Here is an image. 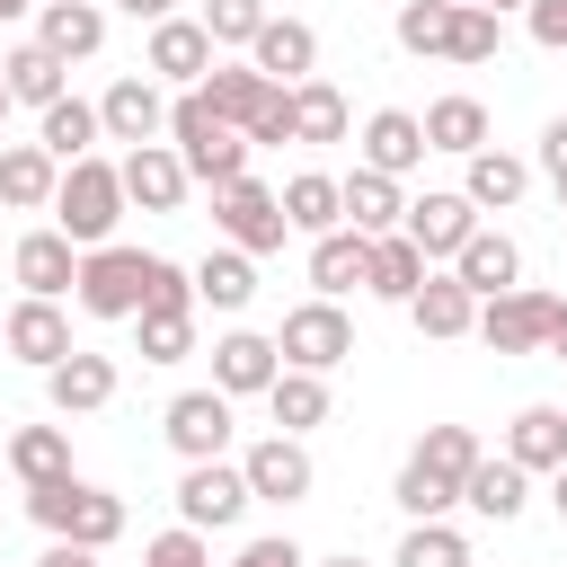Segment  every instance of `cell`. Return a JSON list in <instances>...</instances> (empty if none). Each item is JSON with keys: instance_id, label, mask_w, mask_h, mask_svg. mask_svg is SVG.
Returning <instances> with one entry per match:
<instances>
[{"instance_id": "cell-1", "label": "cell", "mask_w": 567, "mask_h": 567, "mask_svg": "<svg viewBox=\"0 0 567 567\" xmlns=\"http://www.w3.org/2000/svg\"><path fill=\"white\" fill-rule=\"evenodd\" d=\"M478 452H487V443H478L470 425H425V434H416V452L399 461V487H390V496H399V514H408V523L452 514V505H461V478L478 470Z\"/></svg>"}, {"instance_id": "cell-2", "label": "cell", "mask_w": 567, "mask_h": 567, "mask_svg": "<svg viewBox=\"0 0 567 567\" xmlns=\"http://www.w3.org/2000/svg\"><path fill=\"white\" fill-rule=\"evenodd\" d=\"M159 142L186 159L195 186H230V177H248V151H257L239 124H221V115L204 106V89H177V97H168V133H159Z\"/></svg>"}, {"instance_id": "cell-3", "label": "cell", "mask_w": 567, "mask_h": 567, "mask_svg": "<svg viewBox=\"0 0 567 567\" xmlns=\"http://www.w3.org/2000/svg\"><path fill=\"white\" fill-rule=\"evenodd\" d=\"M27 514H35V532H44V540H80V549L124 540V496H115V487H89L80 470H71V478L27 487Z\"/></svg>"}, {"instance_id": "cell-4", "label": "cell", "mask_w": 567, "mask_h": 567, "mask_svg": "<svg viewBox=\"0 0 567 567\" xmlns=\"http://www.w3.org/2000/svg\"><path fill=\"white\" fill-rule=\"evenodd\" d=\"M133 204H124V177H115V159H71L62 168V186H53V230L71 239V248H106L115 239V221H124Z\"/></svg>"}, {"instance_id": "cell-5", "label": "cell", "mask_w": 567, "mask_h": 567, "mask_svg": "<svg viewBox=\"0 0 567 567\" xmlns=\"http://www.w3.org/2000/svg\"><path fill=\"white\" fill-rule=\"evenodd\" d=\"M558 310H567L558 292H540V284H505V292L478 301V328H470V337H487V354H549Z\"/></svg>"}, {"instance_id": "cell-6", "label": "cell", "mask_w": 567, "mask_h": 567, "mask_svg": "<svg viewBox=\"0 0 567 567\" xmlns=\"http://www.w3.org/2000/svg\"><path fill=\"white\" fill-rule=\"evenodd\" d=\"M142 275H151V248H124V239L80 248V284H71V301H80L89 319H133V310H142Z\"/></svg>"}, {"instance_id": "cell-7", "label": "cell", "mask_w": 567, "mask_h": 567, "mask_svg": "<svg viewBox=\"0 0 567 567\" xmlns=\"http://www.w3.org/2000/svg\"><path fill=\"white\" fill-rule=\"evenodd\" d=\"M213 230H221L230 248H248V257H275V248L292 239V221H284V195H275V186H257V177H230V186H213Z\"/></svg>"}, {"instance_id": "cell-8", "label": "cell", "mask_w": 567, "mask_h": 567, "mask_svg": "<svg viewBox=\"0 0 567 567\" xmlns=\"http://www.w3.org/2000/svg\"><path fill=\"white\" fill-rule=\"evenodd\" d=\"M275 354L292 363V372H337L346 354H354V319L337 310V301H292L284 310V328H275Z\"/></svg>"}, {"instance_id": "cell-9", "label": "cell", "mask_w": 567, "mask_h": 567, "mask_svg": "<svg viewBox=\"0 0 567 567\" xmlns=\"http://www.w3.org/2000/svg\"><path fill=\"white\" fill-rule=\"evenodd\" d=\"M239 478H248L257 505H301V496L319 487V461H310L301 434H257V443L239 452Z\"/></svg>"}, {"instance_id": "cell-10", "label": "cell", "mask_w": 567, "mask_h": 567, "mask_svg": "<svg viewBox=\"0 0 567 567\" xmlns=\"http://www.w3.org/2000/svg\"><path fill=\"white\" fill-rule=\"evenodd\" d=\"M248 505H257V496H248V478H239V461H230V452H221V461H186V470H177V523H195V532H230Z\"/></svg>"}, {"instance_id": "cell-11", "label": "cell", "mask_w": 567, "mask_h": 567, "mask_svg": "<svg viewBox=\"0 0 567 567\" xmlns=\"http://www.w3.org/2000/svg\"><path fill=\"white\" fill-rule=\"evenodd\" d=\"M230 408H239V399H221V390H177V399L159 408L168 452H177V461H221V452H230Z\"/></svg>"}, {"instance_id": "cell-12", "label": "cell", "mask_w": 567, "mask_h": 567, "mask_svg": "<svg viewBox=\"0 0 567 567\" xmlns=\"http://www.w3.org/2000/svg\"><path fill=\"white\" fill-rule=\"evenodd\" d=\"M399 230H408V239L425 248V266H434V257L452 266V257H461V239L478 230V204H470L461 186H425V195H408V213H399Z\"/></svg>"}, {"instance_id": "cell-13", "label": "cell", "mask_w": 567, "mask_h": 567, "mask_svg": "<svg viewBox=\"0 0 567 567\" xmlns=\"http://www.w3.org/2000/svg\"><path fill=\"white\" fill-rule=\"evenodd\" d=\"M97 133L124 142V151H133V142H159V133H168V89H159L151 71H124V80L97 97Z\"/></svg>"}, {"instance_id": "cell-14", "label": "cell", "mask_w": 567, "mask_h": 567, "mask_svg": "<svg viewBox=\"0 0 567 567\" xmlns=\"http://www.w3.org/2000/svg\"><path fill=\"white\" fill-rule=\"evenodd\" d=\"M213 62H221V53H213L204 18H159V27H151V44H142V71H151L159 89H195Z\"/></svg>"}, {"instance_id": "cell-15", "label": "cell", "mask_w": 567, "mask_h": 567, "mask_svg": "<svg viewBox=\"0 0 567 567\" xmlns=\"http://www.w3.org/2000/svg\"><path fill=\"white\" fill-rule=\"evenodd\" d=\"M115 177H124V204H133V213H177L186 186H195L186 159H177L168 142H133V151L115 159Z\"/></svg>"}, {"instance_id": "cell-16", "label": "cell", "mask_w": 567, "mask_h": 567, "mask_svg": "<svg viewBox=\"0 0 567 567\" xmlns=\"http://www.w3.org/2000/svg\"><path fill=\"white\" fill-rule=\"evenodd\" d=\"M0 346H9V354H18L27 372H53V363L71 354V310H62V301H35V292H27L18 310H0Z\"/></svg>"}, {"instance_id": "cell-17", "label": "cell", "mask_w": 567, "mask_h": 567, "mask_svg": "<svg viewBox=\"0 0 567 567\" xmlns=\"http://www.w3.org/2000/svg\"><path fill=\"white\" fill-rule=\"evenodd\" d=\"M115 399V354H89V346H71L53 372H44V408L71 425V416H97Z\"/></svg>"}, {"instance_id": "cell-18", "label": "cell", "mask_w": 567, "mask_h": 567, "mask_svg": "<svg viewBox=\"0 0 567 567\" xmlns=\"http://www.w3.org/2000/svg\"><path fill=\"white\" fill-rule=\"evenodd\" d=\"M248 62H257L275 89L310 80V71H319V27H310V18H275V9H266V27L248 35Z\"/></svg>"}, {"instance_id": "cell-19", "label": "cell", "mask_w": 567, "mask_h": 567, "mask_svg": "<svg viewBox=\"0 0 567 567\" xmlns=\"http://www.w3.org/2000/svg\"><path fill=\"white\" fill-rule=\"evenodd\" d=\"M408 319H416V337L452 346V337H470V328H478V292H470V284H461L452 266H443V275L425 266V284L408 292Z\"/></svg>"}, {"instance_id": "cell-20", "label": "cell", "mask_w": 567, "mask_h": 567, "mask_svg": "<svg viewBox=\"0 0 567 567\" xmlns=\"http://www.w3.org/2000/svg\"><path fill=\"white\" fill-rule=\"evenodd\" d=\"M275 372H284L275 337H257V328L213 337V390H221V399H266V381H275Z\"/></svg>"}, {"instance_id": "cell-21", "label": "cell", "mask_w": 567, "mask_h": 567, "mask_svg": "<svg viewBox=\"0 0 567 567\" xmlns=\"http://www.w3.org/2000/svg\"><path fill=\"white\" fill-rule=\"evenodd\" d=\"M9 275L35 292V301H71V284H80V248L44 221V230H27L18 239V257H9Z\"/></svg>"}, {"instance_id": "cell-22", "label": "cell", "mask_w": 567, "mask_h": 567, "mask_svg": "<svg viewBox=\"0 0 567 567\" xmlns=\"http://www.w3.org/2000/svg\"><path fill=\"white\" fill-rule=\"evenodd\" d=\"M461 505H470L478 523H514V514L532 505V470L505 461V452H478V470L461 478Z\"/></svg>"}, {"instance_id": "cell-23", "label": "cell", "mask_w": 567, "mask_h": 567, "mask_svg": "<svg viewBox=\"0 0 567 567\" xmlns=\"http://www.w3.org/2000/svg\"><path fill=\"white\" fill-rule=\"evenodd\" d=\"M53 186H62V159L44 142H0V204L9 213H53Z\"/></svg>"}, {"instance_id": "cell-24", "label": "cell", "mask_w": 567, "mask_h": 567, "mask_svg": "<svg viewBox=\"0 0 567 567\" xmlns=\"http://www.w3.org/2000/svg\"><path fill=\"white\" fill-rule=\"evenodd\" d=\"M35 44L62 62H89L106 44V9L97 0H35Z\"/></svg>"}, {"instance_id": "cell-25", "label": "cell", "mask_w": 567, "mask_h": 567, "mask_svg": "<svg viewBox=\"0 0 567 567\" xmlns=\"http://www.w3.org/2000/svg\"><path fill=\"white\" fill-rule=\"evenodd\" d=\"M363 266H372V239H363V230H346V221H337V230H319V239H310V292H319V301L363 292Z\"/></svg>"}, {"instance_id": "cell-26", "label": "cell", "mask_w": 567, "mask_h": 567, "mask_svg": "<svg viewBox=\"0 0 567 567\" xmlns=\"http://www.w3.org/2000/svg\"><path fill=\"white\" fill-rule=\"evenodd\" d=\"M186 275H195V310H248V301H257V257H248V248H230V239H221V248H204Z\"/></svg>"}, {"instance_id": "cell-27", "label": "cell", "mask_w": 567, "mask_h": 567, "mask_svg": "<svg viewBox=\"0 0 567 567\" xmlns=\"http://www.w3.org/2000/svg\"><path fill=\"white\" fill-rule=\"evenodd\" d=\"M505 461H523L532 478H549V470L567 461V408H549V399L514 408V425H505Z\"/></svg>"}, {"instance_id": "cell-28", "label": "cell", "mask_w": 567, "mask_h": 567, "mask_svg": "<svg viewBox=\"0 0 567 567\" xmlns=\"http://www.w3.org/2000/svg\"><path fill=\"white\" fill-rule=\"evenodd\" d=\"M35 142H44L62 168H71V159H89V151L106 142V133H97V97H71V89H62L53 106H35Z\"/></svg>"}, {"instance_id": "cell-29", "label": "cell", "mask_w": 567, "mask_h": 567, "mask_svg": "<svg viewBox=\"0 0 567 567\" xmlns=\"http://www.w3.org/2000/svg\"><path fill=\"white\" fill-rule=\"evenodd\" d=\"M363 168H381V177L425 168V124H416L408 106H381V115L363 124Z\"/></svg>"}, {"instance_id": "cell-30", "label": "cell", "mask_w": 567, "mask_h": 567, "mask_svg": "<svg viewBox=\"0 0 567 567\" xmlns=\"http://www.w3.org/2000/svg\"><path fill=\"white\" fill-rule=\"evenodd\" d=\"M523 186H532V168H523L514 151H496V142L461 159V195H470L478 213H514V204H523Z\"/></svg>"}, {"instance_id": "cell-31", "label": "cell", "mask_w": 567, "mask_h": 567, "mask_svg": "<svg viewBox=\"0 0 567 567\" xmlns=\"http://www.w3.org/2000/svg\"><path fill=\"white\" fill-rule=\"evenodd\" d=\"M337 195H346V230H363V239L399 230V213H408L399 177H381V168H363V159H354V177H337Z\"/></svg>"}, {"instance_id": "cell-32", "label": "cell", "mask_w": 567, "mask_h": 567, "mask_svg": "<svg viewBox=\"0 0 567 567\" xmlns=\"http://www.w3.org/2000/svg\"><path fill=\"white\" fill-rule=\"evenodd\" d=\"M452 275H461V284H470V292L487 301V292H505V284H523V248H514L505 230H487V221H478V230L461 239V257H452Z\"/></svg>"}, {"instance_id": "cell-33", "label": "cell", "mask_w": 567, "mask_h": 567, "mask_svg": "<svg viewBox=\"0 0 567 567\" xmlns=\"http://www.w3.org/2000/svg\"><path fill=\"white\" fill-rule=\"evenodd\" d=\"M195 89H204V106H213L221 124H239V133H248V115H257V106L275 97V80H266L257 62H213V71L195 80Z\"/></svg>"}, {"instance_id": "cell-34", "label": "cell", "mask_w": 567, "mask_h": 567, "mask_svg": "<svg viewBox=\"0 0 567 567\" xmlns=\"http://www.w3.org/2000/svg\"><path fill=\"white\" fill-rule=\"evenodd\" d=\"M416 284H425V248H416L408 230H381V239H372V266H363V292L408 310V292H416Z\"/></svg>"}, {"instance_id": "cell-35", "label": "cell", "mask_w": 567, "mask_h": 567, "mask_svg": "<svg viewBox=\"0 0 567 567\" xmlns=\"http://www.w3.org/2000/svg\"><path fill=\"white\" fill-rule=\"evenodd\" d=\"M266 416H275V434H310V425H328V372H275L266 381Z\"/></svg>"}, {"instance_id": "cell-36", "label": "cell", "mask_w": 567, "mask_h": 567, "mask_svg": "<svg viewBox=\"0 0 567 567\" xmlns=\"http://www.w3.org/2000/svg\"><path fill=\"white\" fill-rule=\"evenodd\" d=\"M62 71H71V62H62V53H44V44L27 35V44H9L0 89H9V106H53V97H62Z\"/></svg>"}, {"instance_id": "cell-37", "label": "cell", "mask_w": 567, "mask_h": 567, "mask_svg": "<svg viewBox=\"0 0 567 567\" xmlns=\"http://www.w3.org/2000/svg\"><path fill=\"white\" fill-rule=\"evenodd\" d=\"M416 124H425V151H452V159L487 151V106H478V97H461V89H452V97H434Z\"/></svg>"}, {"instance_id": "cell-38", "label": "cell", "mask_w": 567, "mask_h": 567, "mask_svg": "<svg viewBox=\"0 0 567 567\" xmlns=\"http://www.w3.org/2000/svg\"><path fill=\"white\" fill-rule=\"evenodd\" d=\"M275 195H284V221H292L301 239H319V230H337V221H346V195H337V177H328V168H301V177H284Z\"/></svg>"}, {"instance_id": "cell-39", "label": "cell", "mask_w": 567, "mask_h": 567, "mask_svg": "<svg viewBox=\"0 0 567 567\" xmlns=\"http://www.w3.org/2000/svg\"><path fill=\"white\" fill-rule=\"evenodd\" d=\"M496 44H505V18H496V9H478V0H452V27H443V62L478 71V62H496Z\"/></svg>"}, {"instance_id": "cell-40", "label": "cell", "mask_w": 567, "mask_h": 567, "mask_svg": "<svg viewBox=\"0 0 567 567\" xmlns=\"http://www.w3.org/2000/svg\"><path fill=\"white\" fill-rule=\"evenodd\" d=\"M346 97H337V80H292V142H346Z\"/></svg>"}, {"instance_id": "cell-41", "label": "cell", "mask_w": 567, "mask_h": 567, "mask_svg": "<svg viewBox=\"0 0 567 567\" xmlns=\"http://www.w3.org/2000/svg\"><path fill=\"white\" fill-rule=\"evenodd\" d=\"M9 470H18L27 487L71 478V425H18V434H9Z\"/></svg>"}, {"instance_id": "cell-42", "label": "cell", "mask_w": 567, "mask_h": 567, "mask_svg": "<svg viewBox=\"0 0 567 567\" xmlns=\"http://www.w3.org/2000/svg\"><path fill=\"white\" fill-rule=\"evenodd\" d=\"M133 354L142 363H186L195 354V310H133Z\"/></svg>"}, {"instance_id": "cell-43", "label": "cell", "mask_w": 567, "mask_h": 567, "mask_svg": "<svg viewBox=\"0 0 567 567\" xmlns=\"http://www.w3.org/2000/svg\"><path fill=\"white\" fill-rule=\"evenodd\" d=\"M390 567H470V532H461L452 514L408 523V540H399V558H390Z\"/></svg>"}, {"instance_id": "cell-44", "label": "cell", "mask_w": 567, "mask_h": 567, "mask_svg": "<svg viewBox=\"0 0 567 567\" xmlns=\"http://www.w3.org/2000/svg\"><path fill=\"white\" fill-rule=\"evenodd\" d=\"M443 27H452V0H399V18H390L399 53H434V62H443Z\"/></svg>"}, {"instance_id": "cell-45", "label": "cell", "mask_w": 567, "mask_h": 567, "mask_svg": "<svg viewBox=\"0 0 567 567\" xmlns=\"http://www.w3.org/2000/svg\"><path fill=\"white\" fill-rule=\"evenodd\" d=\"M266 27V0H204V35H213V53H248V35Z\"/></svg>"}, {"instance_id": "cell-46", "label": "cell", "mask_w": 567, "mask_h": 567, "mask_svg": "<svg viewBox=\"0 0 567 567\" xmlns=\"http://www.w3.org/2000/svg\"><path fill=\"white\" fill-rule=\"evenodd\" d=\"M142 567H213V540L195 523H168L159 540H142Z\"/></svg>"}, {"instance_id": "cell-47", "label": "cell", "mask_w": 567, "mask_h": 567, "mask_svg": "<svg viewBox=\"0 0 567 567\" xmlns=\"http://www.w3.org/2000/svg\"><path fill=\"white\" fill-rule=\"evenodd\" d=\"M142 310H195V275H186L177 257H151V275H142Z\"/></svg>"}, {"instance_id": "cell-48", "label": "cell", "mask_w": 567, "mask_h": 567, "mask_svg": "<svg viewBox=\"0 0 567 567\" xmlns=\"http://www.w3.org/2000/svg\"><path fill=\"white\" fill-rule=\"evenodd\" d=\"M248 142H257V151H284V142H292V89H275V97L248 115Z\"/></svg>"}, {"instance_id": "cell-49", "label": "cell", "mask_w": 567, "mask_h": 567, "mask_svg": "<svg viewBox=\"0 0 567 567\" xmlns=\"http://www.w3.org/2000/svg\"><path fill=\"white\" fill-rule=\"evenodd\" d=\"M230 567H310V558H301V540H292V532H257V540H239V558H230Z\"/></svg>"}, {"instance_id": "cell-50", "label": "cell", "mask_w": 567, "mask_h": 567, "mask_svg": "<svg viewBox=\"0 0 567 567\" xmlns=\"http://www.w3.org/2000/svg\"><path fill=\"white\" fill-rule=\"evenodd\" d=\"M523 27L540 53H567V0H523Z\"/></svg>"}, {"instance_id": "cell-51", "label": "cell", "mask_w": 567, "mask_h": 567, "mask_svg": "<svg viewBox=\"0 0 567 567\" xmlns=\"http://www.w3.org/2000/svg\"><path fill=\"white\" fill-rule=\"evenodd\" d=\"M540 168H549V186L567 177V115H549V124H540Z\"/></svg>"}, {"instance_id": "cell-52", "label": "cell", "mask_w": 567, "mask_h": 567, "mask_svg": "<svg viewBox=\"0 0 567 567\" xmlns=\"http://www.w3.org/2000/svg\"><path fill=\"white\" fill-rule=\"evenodd\" d=\"M97 558H106V549H80V540H44V558H35V567H97Z\"/></svg>"}, {"instance_id": "cell-53", "label": "cell", "mask_w": 567, "mask_h": 567, "mask_svg": "<svg viewBox=\"0 0 567 567\" xmlns=\"http://www.w3.org/2000/svg\"><path fill=\"white\" fill-rule=\"evenodd\" d=\"M124 18H142V27H159V18H177V0H115Z\"/></svg>"}, {"instance_id": "cell-54", "label": "cell", "mask_w": 567, "mask_h": 567, "mask_svg": "<svg viewBox=\"0 0 567 567\" xmlns=\"http://www.w3.org/2000/svg\"><path fill=\"white\" fill-rule=\"evenodd\" d=\"M549 505H558V523H567V461L549 470Z\"/></svg>"}, {"instance_id": "cell-55", "label": "cell", "mask_w": 567, "mask_h": 567, "mask_svg": "<svg viewBox=\"0 0 567 567\" xmlns=\"http://www.w3.org/2000/svg\"><path fill=\"white\" fill-rule=\"evenodd\" d=\"M310 567H372V558H354V549H337V558H310Z\"/></svg>"}, {"instance_id": "cell-56", "label": "cell", "mask_w": 567, "mask_h": 567, "mask_svg": "<svg viewBox=\"0 0 567 567\" xmlns=\"http://www.w3.org/2000/svg\"><path fill=\"white\" fill-rule=\"evenodd\" d=\"M549 354H558V363H567V310H558V328H549Z\"/></svg>"}, {"instance_id": "cell-57", "label": "cell", "mask_w": 567, "mask_h": 567, "mask_svg": "<svg viewBox=\"0 0 567 567\" xmlns=\"http://www.w3.org/2000/svg\"><path fill=\"white\" fill-rule=\"evenodd\" d=\"M27 9H35V0H0V27H18V18H27Z\"/></svg>"}, {"instance_id": "cell-58", "label": "cell", "mask_w": 567, "mask_h": 567, "mask_svg": "<svg viewBox=\"0 0 567 567\" xmlns=\"http://www.w3.org/2000/svg\"><path fill=\"white\" fill-rule=\"evenodd\" d=\"M478 9H496V18H505V9H523V0H478Z\"/></svg>"}, {"instance_id": "cell-59", "label": "cell", "mask_w": 567, "mask_h": 567, "mask_svg": "<svg viewBox=\"0 0 567 567\" xmlns=\"http://www.w3.org/2000/svg\"><path fill=\"white\" fill-rule=\"evenodd\" d=\"M558 213H567V177H558Z\"/></svg>"}, {"instance_id": "cell-60", "label": "cell", "mask_w": 567, "mask_h": 567, "mask_svg": "<svg viewBox=\"0 0 567 567\" xmlns=\"http://www.w3.org/2000/svg\"><path fill=\"white\" fill-rule=\"evenodd\" d=\"M0 124H9V89H0Z\"/></svg>"}]
</instances>
